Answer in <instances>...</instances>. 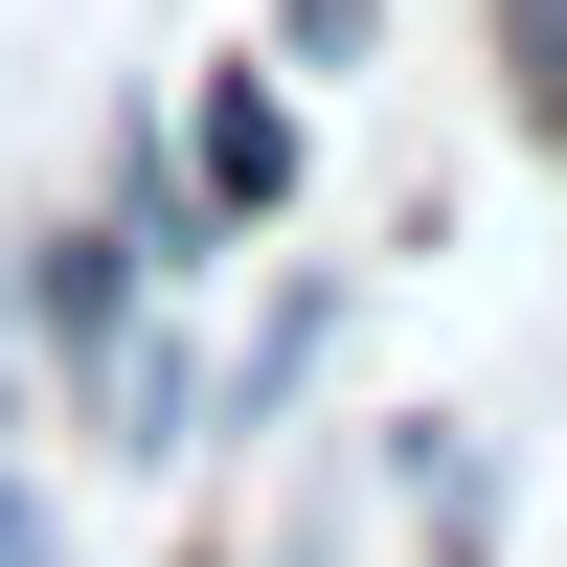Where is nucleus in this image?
<instances>
[{"label":"nucleus","instance_id":"nucleus-1","mask_svg":"<svg viewBox=\"0 0 567 567\" xmlns=\"http://www.w3.org/2000/svg\"><path fill=\"white\" fill-rule=\"evenodd\" d=\"M205 409H227V386H205V341H182V318H136V341L91 363V454H136V477H159V454H205Z\"/></svg>","mask_w":567,"mask_h":567},{"label":"nucleus","instance_id":"nucleus-2","mask_svg":"<svg viewBox=\"0 0 567 567\" xmlns=\"http://www.w3.org/2000/svg\"><path fill=\"white\" fill-rule=\"evenodd\" d=\"M23 341H45V363H114V341H136V227H114V205L23 250Z\"/></svg>","mask_w":567,"mask_h":567},{"label":"nucleus","instance_id":"nucleus-3","mask_svg":"<svg viewBox=\"0 0 567 567\" xmlns=\"http://www.w3.org/2000/svg\"><path fill=\"white\" fill-rule=\"evenodd\" d=\"M182 159H205V182H227V227H272V205H296V114H272V91H250V69H227V91H205V114H182Z\"/></svg>","mask_w":567,"mask_h":567},{"label":"nucleus","instance_id":"nucleus-4","mask_svg":"<svg viewBox=\"0 0 567 567\" xmlns=\"http://www.w3.org/2000/svg\"><path fill=\"white\" fill-rule=\"evenodd\" d=\"M318 341H341V296H272V318H250V363H227V409H250V432H272V409L318 386Z\"/></svg>","mask_w":567,"mask_h":567},{"label":"nucleus","instance_id":"nucleus-5","mask_svg":"<svg viewBox=\"0 0 567 567\" xmlns=\"http://www.w3.org/2000/svg\"><path fill=\"white\" fill-rule=\"evenodd\" d=\"M386 45V0H272V69H363Z\"/></svg>","mask_w":567,"mask_h":567},{"label":"nucleus","instance_id":"nucleus-6","mask_svg":"<svg viewBox=\"0 0 567 567\" xmlns=\"http://www.w3.org/2000/svg\"><path fill=\"white\" fill-rule=\"evenodd\" d=\"M0 567H69V523H45V477L0 454Z\"/></svg>","mask_w":567,"mask_h":567},{"label":"nucleus","instance_id":"nucleus-7","mask_svg":"<svg viewBox=\"0 0 567 567\" xmlns=\"http://www.w3.org/2000/svg\"><path fill=\"white\" fill-rule=\"evenodd\" d=\"M23 409H45V386H23V272H0V454H23Z\"/></svg>","mask_w":567,"mask_h":567},{"label":"nucleus","instance_id":"nucleus-8","mask_svg":"<svg viewBox=\"0 0 567 567\" xmlns=\"http://www.w3.org/2000/svg\"><path fill=\"white\" fill-rule=\"evenodd\" d=\"M272 567H318V545H272Z\"/></svg>","mask_w":567,"mask_h":567}]
</instances>
